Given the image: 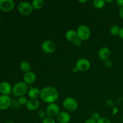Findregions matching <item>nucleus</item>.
<instances>
[{"label": "nucleus", "mask_w": 123, "mask_h": 123, "mask_svg": "<svg viewBox=\"0 0 123 123\" xmlns=\"http://www.w3.org/2000/svg\"><path fill=\"white\" fill-rule=\"evenodd\" d=\"M40 98L45 103L50 104L57 100L59 93L57 89L54 86H46L41 90Z\"/></svg>", "instance_id": "1"}, {"label": "nucleus", "mask_w": 123, "mask_h": 123, "mask_svg": "<svg viewBox=\"0 0 123 123\" xmlns=\"http://www.w3.org/2000/svg\"><path fill=\"white\" fill-rule=\"evenodd\" d=\"M28 91V85L24 82H19L14 85L12 88V92L15 96H24Z\"/></svg>", "instance_id": "2"}, {"label": "nucleus", "mask_w": 123, "mask_h": 123, "mask_svg": "<svg viewBox=\"0 0 123 123\" xmlns=\"http://www.w3.org/2000/svg\"><path fill=\"white\" fill-rule=\"evenodd\" d=\"M78 37L81 40H86L88 39L91 35L90 28L85 25H81L77 29Z\"/></svg>", "instance_id": "3"}, {"label": "nucleus", "mask_w": 123, "mask_h": 123, "mask_svg": "<svg viewBox=\"0 0 123 123\" xmlns=\"http://www.w3.org/2000/svg\"><path fill=\"white\" fill-rule=\"evenodd\" d=\"M33 8L31 4L26 1L20 2L18 6V10L21 14L24 16L30 15L32 12Z\"/></svg>", "instance_id": "4"}, {"label": "nucleus", "mask_w": 123, "mask_h": 123, "mask_svg": "<svg viewBox=\"0 0 123 123\" xmlns=\"http://www.w3.org/2000/svg\"><path fill=\"white\" fill-rule=\"evenodd\" d=\"M62 105L66 110L71 112L76 110L78 106V102L75 99L72 97H67L65 98L62 102Z\"/></svg>", "instance_id": "5"}, {"label": "nucleus", "mask_w": 123, "mask_h": 123, "mask_svg": "<svg viewBox=\"0 0 123 123\" xmlns=\"http://www.w3.org/2000/svg\"><path fill=\"white\" fill-rule=\"evenodd\" d=\"M46 112L48 117L54 118L57 117L60 113V107L56 103H50L47 106Z\"/></svg>", "instance_id": "6"}, {"label": "nucleus", "mask_w": 123, "mask_h": 123, "mask_svg": "<svg viewBox=\"0 0 123 123\" xmlns=\"http://www.w3.org/2000/svg\"><path fill=\"white\" fill-rule=\"evenodd\" d=\"M91 64L89 60L86 58H80L76 62V66L78 70L80 72H85L90 68Z\"/></svg>", "instance_id": "7"}, {"label": "nucleus", "mask_w": 123, "mask_h": 123, "mask_svg": "<svg viewBox=\"0 0 123 123\" xmlns=\"http://www.w3.org/2000/svg\"><path fill=\"white\" fill-rule=\"evenodd\" d=\"M42 49L46 54H52L56 49L55 43L50 40H45L42 44Z\"/></svg>", "instance_id": "8"}, {"label": "nucleus", "mask_w": 123, "mask_h": 123, "mask_svg": "<svg viewBox=\"0 0 123 123\" xmlns=\"http://www.w3.org/2000/svg\"><path fill=\"white\" fill-rule=\"evenodd\" d=\"M14 7V2L13 0H0V9L3 12H11Z\"/></svg>", "instance_id": "9"}, {"label": "nucleus", "mask_w": 123, "mask_h": 123, "mask_svg": "<svg viewBox=\"0 0 123 123\" xmlns=\"http://www.w3.org/2000/svg\"><path fill=\"white\" fill-rule=\"evenodd\" d=\"M12 105L10 97L7 95L0 96V110H5L9 108Z\"/></svg>", "instance_id": "10"}, {"label": "nucleus", "mask_w": 123, "mask_h": 123, "mask_svg": "<svg viewBox=\"0 0 123 123\" xmlns=\"http://www.w3.org/2000/svg\"><path fill=\"white\" fill-rule=\"evenodd\" d=\"M98 57L103 61H106L109 60L111 55V50L108 47H103L98 51Z\"/></svg>", "instance_id": "11"}, {"label": "nucleus", "mask_w": 123, "mask_h": 123, "mask_svg": "<svg viewBox=\"0 0 123 123\" xmlns=\"http://www.w3.org/2000/svg\"><path fill=\"white\" fill-rule=\"evenodd\" d=\"M12 86L9 83L6 81L0 83V92L2 94V95L8 96L12 92Z\"/></svg>", "instance_id": "12"}, {"label": "nucleus", "mask_w": 123, "mask_h": 123, "mask_svg": "<svg viewBox=\"0 0 123 123\" xmlns=\"http://www.w3.org/2000/svg\"><path fill=\"white\" fill-rule=\"evenodd\" d=\"M71 117L69 114L65 111L60 112L57 116V120L60 123H68Z\"/></svg>", "instance_id": "13"}, {"label": "nucleus", "mask_w": 123, "mask_h": 123, "mask_svg": "<svg viewBox=\"0 0 123 123\" xmlns=\"http://www.w3.org/2000/svg\"><path fill=\"white\" fill-rule=\"evenodd\" d=\"M40 106V102L37 99H30L28 101L26 107L28 110L33 111L38 108Z\"/></svg>", "instance_id": "14"}, {"label": "nucleus", "mask_w": 123, "mask_h": 123, "mask_svg": "<svg viewBox=\"0 0 123 123\" xmlns=\"http://www.w3.org/2000/svg\"><path fill=\"white\" fill-rule=\"evenodd\" d=\"M36 75L34 72H30L25 73L24 75V82L26 84H32L36 81Z\"/></svg>", "instance_id": "15"}, {"label": "nucleus", "mask_w": 123, "mask_h": 123, "mask_svg": "<svg viewBox=\"0 0 123 123\" xmlns=\"http://www.w3.org/2000/svg\"><path fill=\"white\" fill-rule=\"evenodd\" d=\"M40 92L41 90L37 88H32L28 90V95L31 99H37L39 96H40Z\"/></svg>", "instance_id": "16"}, {"label": "nucleus", "mask_w": 123, "mask_h": 123, "mask_svg": "<svg viewBox=\"0 0 123 123\" xmlns=\"http://www.w3.org/2000/svg\"><path fill=\"white\" fill-rule=\"evenodd\" d=\"M66 38L70 42H74L76 39L78 38L76 31L73 30H69L66 32Z\"/></svg>", "instance_id": "17"}, {"label": "nucleus", "mask_w": 123, "mask_h": 123, "mask_svg": "<svg viewBox=\"0 0 123 123\" xmlns=\"http://www.w3.org/2000/svg\"><path fill=\"white\" fill-rule=\"evenodd\" d=\"M20 67L21 68L22 70L25 73H28V72H31V64L29 62L26 61H22L20 64Z\"/></svg>", "instance_id": "18"}, {"label": "nucleus", "mask_w": 123, "mask_h": 123, "mask_svg": "<svg viewBox=\"0 0 123 123\" xmlns=\"http://www.w3.org/2000/svg\"><path fill=\"white\" fill-rule=\"evenodd\" d=\"M32 7L34 10H40L44 5V2L43 0H34L32 1Z\"/></svg>", "instance_id": "19"}, {"label": "nucleus", "mask_w": 123, "mask_h": 123, "mask_svg": "<svg viewBox=\"0 0 123 123\" xmlns=\"http://www.w3.org/2000/svg\"><path fill=\"white\" fill-rule=\"evenodd\" d=\"M92 4H93L94 7L100 9V8H103L104 6H105V1L104 0H94Z\"/></svg>", "instance_id": "20"}, {"label": "nucleus", "mask_w": 123, "mask_h": 123, "mask_svg": "<svg viewBox=\"0 0 123 123\" xmlns=\"http://www.w3.org/2000/svg\"><path fill=\"white\" fill-rule=\"evenodd\" d=\"M120 29L121 28H120V27L117 25H113L110 28V33L114 36H119Z\"/></svg>", "instance_id": "21"}, {"label": "nucleus", "mask_w": 123, "mask_h": 123, "mask_svg": "<svg viewBox=\"0 0 123 123\" xmlns=\"http://www.w3.org/2000/svg\"><path fill=\"white\" fill-rule=\"evenodd\" d=\"M28 101V100L27 98H26V97H25V96H22V97H20L19 98V99H18V102H19V103L20 105H26Z\"/></svg>", "instance_id": "22"}, {"label": "nucleus", "mask_w": 123, "mask_h": 123, "mask_svg": "<svg viewBox=\"0 0 123 123\" xmlns=\"http://www.w3.org/2000/svg\"><path fill=\"white\" fill-rule=\"evenodd\" d=\"M91 118L93 120H94V121H97L100 118L99 113L97 112H94L92 113V114H91Z\"/></svg>", "instance_id": "23"}, {"label": "nucleus", "mask_w": 123, "mask_h": 123, "mask_svg": "<svg viewBox=\"0 0 123 123\" xmlns=\"http://www.w3.org/2000/svg\"><path fill=\"white\" fill-rule=\"evenodd\" d=\"M46 115H47L46 112L44 111V110H40L38 112V117L42 119V120H43V119H44L45 118H46Z\"/></svg>", "instance_id": "24"}, {"label": "nucleus", "mask_w": 123, "mask_h": 123, "mask_svg": "<svg viewBox=\"0 0 123 123\" xmlns=\"http://www.w3.org/2000/svg\"><path fill=\"white\" fill-rule=\"evenodd\" d=\"M42 123H56L55 120L50 117H46L43 119L42 121Z\"/></svg>", "instance_id": "25"}, {"label": "nucleus", "mask_w": 123, "mask_h": 123, "mask_svg": "<svg viewBox=\"0 0 123 123\" xmlns=\"http://www.w3.org/2000/svg\"><path fill=\"white\" fill-rule=\"evenodd\" d=\"M97 123H111L108 118L105 117H102L97 121Z\"/></svg>", "instance_id": "26"}, {"label": "nucleus", "mask_w": 123, "mask_h": 123, "mask_svg": "<svg viewBox=\"0 0 123 123\" xmlns=\"http://www.w3.org/2000/svg\"><path fill=\"white\" fill-rule=\"evenodd\" d=\"M113 63L112 61L111 60H108L106 61H105V66L107 67V68H111V67L112 66Z\"/></svg>", "instance_id": "27"}, {"label": "nucleus", "mask_w": 123, "mask_h": 123, "mask_svg": "<svg viewBox=\"0 0 123 123\" xmlns=\"http://www.w3.org/2000/svg\"><path fill=\"white\" fill-rule=\"evenodd\" d=\"M73 43H74V45L76 46H79L81 45L82 40H81L79 39V38H77V39H76L74 41Z\"/></svg>", "instance_id": "28"}, {"label": "nucleus", "mask_w": 123, "mask_h": 123, "mask_svg": "<svg viewBox=\"0 0 123 123\" xmlns=\"http://www.w3.org/2000/svg\"><path fill=\"white\" fill-rule=\"evenodd\" d=\"M117 4L120 6V7H121V8L123 7V0H118L117 1Z\"/></svg>", "instance_id": "29"}, {"label": "nucleus", "mask_w": 123, "mask_h": 123, "mask_svg": "<svg viewBox=\"0 0 123 123\" xmlns=\"http://www.w3.org/2000/svg\"><path fill=\"white\" fill-rule=\"evenodd\" d=\"M84 123H97V121H94L91 118H89L87 120H86V121Z\"/></svg>", "instance_id": "30"}, {"label": "nucleus", "mask_w": 123, "mask_h": 123, "mask_svg": "<svg viewBox=\"0 0 123 123\" xmlns=\"http://www.w3.org/2000/svg\"><path fill=\"white\" fill-rule=\"evenodd\" d=\"M119 15H120V18L123 19V7H121L119 10Z\"/></svg>", "instance_id": "31"}, {"label": "nucleus", "mask_w": 123, "mask_h": 123, "mask_svg": "<svg viewBox=\"0 0 123 123\" xmlns=\"http://www.w3.org/2000/svg\"><path fill=\"white\" fill-rule=\"evenodd\" d=\"M119 36L121 37V38H122L123 40V27L120 29V33H119Z\"/></svg>", "instance_id": "32"}, {"label": "nucleus", "mask_w": 123, "mask_h": 123, "mask_svg": "<svg viewBox=\"0 0 123 123\" xmlns=\"http://www.w3.org/2000/svg\"><path fill=\"white\" fill-rule=\"evenodd\" d=\"M73 72H74V73H77V72H78L79 70H78V69L76 68V67H74V68H73Z\"/></svg>", "instance_id": "33"}, {"label": "nucleus", "mask_w": 123, "mask_h": 123, "mask_svg": "<svg viewBox=\"0 0 123 123\" xmlns=\"http://www.w3.org/2000/svg\"><path fill=\"white\" fill-rule=\"evenodd\" d=\"M86 0H85V1H79V2H86Z\"/></svg>", "instance_id": "34"}, {"label": "nucleus", "mask_w": 123, "mask_h": 123, "mask_svg": "<svg viewBox=\"0 0 123 123\" xmlns=\"http://www.w3.org/2000/svg\"><path fill=\"white\" fill-rule=\"evenodd\" d=\"M6 123H14L13 122V121H7V122H6Z\"/></svg>", "instance_id": "35"}, {"label": "nucleus", "mask_w": 123, "mask_h": 123, "mask_svg": "<svg viewBox=\"0 0 123 123\" xmlns=\"http://www.w3.org/2000/svg\"><path fill=\"white\" fill-rule=\"evenodd\" d=\"M1 13H0V19H1Z\"/></svg>", "instance_id": "36"}, {"label": "nucleus", "mask_w": 123, "mask_h": 123, "mask_svg": "<svg viewBox=\"0 0 123 123\" xmlns=\"http://www.w3.org/2000/svg\"><path fill=\"white\" fill-rule=\"evenodd\" d=\"M122 121H123V117H122Z\"/></svg>", "instance_id": "37"}]
</instances>
